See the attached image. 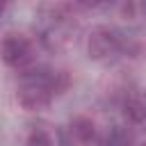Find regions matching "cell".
<instances>
[{"instance_id":"obj_1","label":"cell","mask_w":146,"mask_h":146,"mask_svg":"<svg viewBox=\"0 0 146 146\" xmlns=\"http://www.w3.org/2000/svg\"><path fill=\"white\" fill-rule=\"evenodd\" d=\"M68 75L64 71H48V68H36L27 71L21 78L16 98L18 105L27 112H39L52 103L57 94H62L68 87Z\"/></svg>"},{"instance_id":"obj_2","label":"cell","mask_w":146,"mask_h":146,"mask_svg":"<svg viewBox=\"0 0 146 146\" xmlns=\"http://www.w3.org/2000/svg\"><path fill=\"white\" fill-rule=\"evenodd\" d=\"M123 50V36L110 25H98L87 36V55L94 62H105Z\"/></svg>"},{"instance_id":"obj_3","label":"cell","mask_w":146,"mask_h":146,"mask_svg":"<svg viewBox=\"0 0 146 146\" xmlns=\"http://www.w3.org/2000/svg\"><path fill=\"white\" fill-rule=\"evenodd\" d=\"M32 59V43L23 34H7L2 39V62L7 66H23Z\"/></svg>"},{"instance_id":"obj_4","label":"cell","mask_w":146,"mask_h":146,"mask_svg":"<svg viewBox=\"0 0 146 146\" xmlns=\"http://www.w3.org/2000/svg\"><path fill=\"white\" fill-rule=\"evenodd\" d=\"M66 135H68L66 146H89L96 139V125L89 116H75L71 119Z\"/></svg>"},{"instance_id":"obj_5","label":"cell","mask_w":146,"mask_h":146,"mask_svg":"<svg viewBox=\"0 0 146 146\" xmlns=\"http://www.w3.org/2000/svg\"><path fill=\"white\" fill-rule=\"evenodd\" d=\"M123 116L132 125H144L146 123V96L144 94H130L123 100Z\"/></svg>"},{"instance_id":"obj_6","label":"cell","mask_w":146,"mask_h":146,"mask_svg":"<svg viewBox=\"0 0 146 146\" xmlns=\"http://www.w3.org/2000/svg\"><path fill=\"white\" fill-rule=\"evenodd\" d=\"M98 146H132V139H130V135H128V130H125V128L114 125L112 130H107V132H105V137L100 139V144H98Z\"/></svg>"},{"instance_id":"obj_7","label":"cell","mask_w":146,"mask_h":146,"mask_svg":"<svg viewBox=\"0 0 146 146\" xmlns=\"http://www.w3.org/2000/svg\"><path fill=\"white\" fill-rule=\"evenodd\" d=\"M25 146H52V139H50V135H48L46 130H41V128H34V130L27 135V139H25Z\"/></svg>"},{"instance_id":"obj_8","label":"cell","mask_w":146,"mask_h":146,"mask_svg":"<svg viewBox=\"0 0 146 146\" xmlns=\"http://www.w3.org/2000/svg\"><path fill=\"white\" fill-rule=\"evenodd\" d=\"M84 7H98V5H103V2H107V0H80Z\"/></svg>"},{"instance_id":"obj_9","label":"cell","mask_w":146,"mask_h":146,"mask_svg":"<svg viewBox=\"0 0 146 146\" xmlns=\"http://www.w3.org/2000/svg\"><path fill=\"white\" fill-rule=\"evenodd\" d=\"M144 146H146V144H144Z\"/></svg>"}]
</instances>
